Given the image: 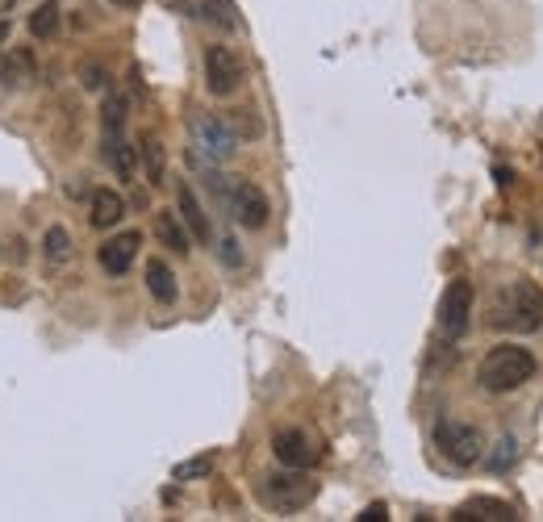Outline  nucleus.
<instances>
[{"label":"nucleus","mask_w":543,"mask_h":522,"mask_svg":"<svg viewBox=\"0 0 543 522\" xmlns=\"http://www.w3.org/2000/svg\"><path fill=\"white\" fill-rule=\"evenodd\" d=\"M13 5H17V0H0V17H5V13H13Z\"/></svg>","instance_id":"nucleus-29"},{"label":"nucleus","mask_w":543,"mask_h":522,"mask_svg":"<svg viewBox=\"0 0 543 522\" xmlns=\"http://www.w3.org/2000/svg\"><path fill=\"white\" fill-rule=\"evenodd\" d=\"M188 134H193V147L205 163H226L234 155V142H239L226 117H214V113H197L188 122Z\"/></svg>","instance_id":"nucleus-6"},{"label":"nucleus","mask_w":543,"mask_h":522,"mask_svg":"<svg viewBox=\"0 0 543 522\" xmlns=\"http://www.w3.org/2000/svg\"><path fill=\"white\" fill-rule=\"evenodd\" d=\"M247 80V63L239 59L234 46H209L205 51V88L214 92V97H230V92H239Z\"/></svg>","instance_id":"nucleus-7"},{"label":"nucleus","mask_w":543,"mask_h":522,"mask_svg":"<svg viewBox=\"0 0 543 522\" xmlns=\"http://www.w3.org/2000/svg\"><path fill=\"white\" fill-rule=\"evenodd\" d=\"M122 218H126L122 193H113V188H97V193H92V205H88V222L97 230H113Z\"/></svg>","instance_id":"nucleus-12"},{"label":"nucleus","mask_w":543,"mask_h":522,"mask_svg":"<svg viewBox=\"0 0 543 522\" xmlns=\"http://www.w3.org/2000/svg\"><path fill=\"white\" fill-rule=\"evenodd\" d=\"M155 234H159V243L168 247L172 255H188V251H193V247H188V243H193V234H188V226L180 222V213H172V209H159L155 213Z\"/></svg>","instance_id":"nucleus-13"},{"label":"nucleus","mask_w":543,"mask_h":522,"mask_svg":"<svg viewBox=\"0 0 543 522\" xmlns=\"http://www.w3.org/2000/svg\"><path fill=\"white\" fill-rule=\"evenodd\" d=\"M59 21H63V9L55 5V0H46V5H38L30 13V34L34 38H55L59 34Z\"/></svg>","instance_id":"nucleus-18"},{"label":"nucleus","mask_w":543,"mask_h":522,"mask_svg":"<svg viewBox=\"0 0 543 522\" xmlns=\"http://www.w3.org/2000/svg\"><path fill=\"white\" fill-rule=\"evenodd\" d=\"M439 335L447 339V343H460L464 339V330H468V322H472V284L468 280H452L443 289V297H439Z\"/></svg>","instance_id":"nucleus-8"},{"label":"nucleus","mask_w":543,"mask_h":522,"mask_svg":"<svg viewBox=\"0 0 543 522\" xmlns=\"http://www.w3.org/2000/svg\"><path fill=\"white\" fill-rule=\"evenodd\" d=\"M42 251H46L51 264H67V259H72V234H67L63 226H51L46 230V239H42Z\"/></svg>","instance_id":"nucleus-20"},{"label":"nucleus","mask_w":543,"mask_h":522,"mask_svg":"<svg viewBox=\"0 0 543 522\" xmlns=\"http://www.w3.org/2000/svg\"><path fill=\"white\" fill-rule=\"evenodd\" d=\"M113 5H126L130 9V5H138V0H113Z\"/></svg>","instance_id":"nucleus-31"},{"label":"nucleus","mask_w":543,"mask_h":522,"mask_svg":"<svg viewBox=\"0 0 543 522\" xmlns=\"http://www.w3.org/2000/svg\"><path fill=\"white\" fill-rule=\"evenodd\" d=\"M255 493H259V502H264L268 510L297 514V510H305L318 497V481L310 477V468H285V464H280L276 472H264V477H259Z\"/></svg>","instance_id":"nucleus-4"},{"label":"nucleus","mask_w":543,"mask_h":522,"mask_svg":"<svg viewBox=\"0 0 543 522\" xmlns=\"http://www.w3.org/2000/svg\"><path fill=\"white\" fill-rule=\"evenodd\" d=\"M5 38H9V21H5V17H0V42H5Z\"/></svg>","instance_id":"nucleus-30"},{"label":"nucleus","mask_w":543,"mask_h":522,"mask_svg":"<svg viewBox=\"0 0 543 522\" xmlns=\"http://www.w3.org/2000/svg\"><path fill=\"white\" fill-rule=\"evenodd\" d=\"M176 209H180V222L188 226V234H193L197 243H214V226H209L205 209H201L197 193H193L188 184H180V188H176Z\"/></svg>","instance_id":"nucleus-11"},{"label":"nucleus","mask_w":543,"mask_h":522,"mask_svg":"<svg viewBox=\"0 0 543 522\" xmlns=\"http://www.w3.org/2000/svg\"><path fill=\"white\" fill-rule=\"evenodd\" d=\"M389 518V510H385V502H372L364 514H360V522H385Z\"/></svg>","instance_id":"nucleus-27"},{"label":"nucleus","mask_w":543,"mask_h":522,"mask_svg":"<svg viewBox=\"0 0 543 522\" xmlns=\"http://www.w3.org/2000/svg\"><path fill=\"white\" fill-rule=\"evenodd\" d=\"M205 184L214 188L218 205H222L243 230H264V226H268L272 205H268V197H264V188H259V184H251L247 176H218V172H209Z\"/></svg>","instance_id":"nucleus-3"},{"label":"nucleus","mask_w":543,"mask_h":522,"mask_svg":"<svg viewBox=\"0 0 543 522\" xmlns=\"http://www.w3.org/2000/svg\"><path fill=\"white\" fill-rule=\"evenodd\" d=\"M205 17L214 21V26H222V30H239L243 21L234 17V0H205Z\"/></svg>","instance_id":"nucleus-24"},{"label":"nucleus","mask_w":543,"mask_h":522,"mask_svg":"<svg viewBox=\"0 0 543 522\" xmlns=\"http://www.w3.org/2000/svg\"><path fill=\"white\" fill-rule=\"evenodd\" d=\"M101 130H105V138H113V134H122L126 130V97H105V105H101Z\"/></svg>","instance_id":"nucleus-19"},{"label":"nucleus","mask_w":543,"mask_h":522,"mask_svg":"<svg viewBox=\"0 0 543 522\" xmlns=\"http://www.w3.org/2000/svg\"><path fill=\"white\" fill-rule=\"evenodd\" d=\"M218 255H222V264H230V268L243 264V251H239V243H234V239H222V243H218Z\"/></svg>","instance_id":"nucleus-25"},{"label":"nucleus","mask_w":543,"mask_h":522,"mask_svg":"<svg viewBox=\"0 0 543 522\" xmlns=\"http://www.w3.org/2000/svg\"><path fill=\"white\" fill-rule=\"evenodd\" d=\"M535 355L527 347H518V343H502V347H489L481 355V364H477V385L485 393H514V389H523L527 381H535Z\"/></svg>","instance_id":"nucleus-2"},{"label":"nucleus","mask_w":543,"mask_h":522,"mask_svg":"<svg viewBox=\"0 0 543 522\" xmlns=\"http://www.w3.org/2000/svg\"><path fill=\"white\" fill-rule=\"evenodd\" d=\"M226 122H230V130H234V138H259V117H255V109H230L226 113Z\"/></svg>","instance_id":"nucleus-23"},{"label":"nucleus","mask_w":543,"mask_h":522,"mask_svg":"<svg viewBox=\"0 0 543 522\" xmlns=\"http://www.w3.org/2000/svg\"><path fill=\"white\" fill-rule=\"evenodd\" d=\"M138 155H143V168H147V180H151V184H163V142L147 134L143 142H138Z\"/></svg>","instance_id":"nucleus-21"},{"label":"nucleus","mask_w":543,"mask_h":522,"mask_svg":"<svg viewBox=\"0 0 543 522\" xmlns=\"http://www.w3.org/2000/svg\"><path fill=\"white\" fill-rule=\"evenodd\" d=\"M147 293L159 301V305H172L180 297V284H176V272L163 264V259H151L147 264Z\"/></svg>","instance_id":"nucleus-15"},{"label":"nucleus","mask_w":543,"mask_h":522,"mask_svg":"<svg viewBox=\"0 0 543 522\" xmlns=\"http://www.w3.org/2000/svg\"><path fill=\"white\" fill-rule=\"evenodd\" d=\"M105 159H109V168L122 176V180H130L134 176V147L126 142V134H113V138H105Z\"/></svg>","instance_id":"nucleus-16"},{"label":"nucleus","mask_w":543,"mask_h":522,"mask_svg":"<svg viewBox=\"0 0 543 522\" xmlns=\"http://www.w3.org/2000/svg\"><path fill=\"white\" fill-rule=\"evenodd\" d=\"M485 322L493 330H506V335H535L543 326V289L535 280H506L489 297Z\"/></svg>","instance_id":"nucleus-1"},{"label":"nucleus","mask_w":543,"mask_h":522,"mask_svg":"<svg viewBox=\"0 0 543 522\" xmlns=\"http://www.w3.org/2000/svg\"><path fill=\"white\" fill-rule=\"evenodd\" d=\"M84 88H105V71L101 67H84Z\"/></svg>","instance_id":"nucleus-26"},{"label":"nucleus","mask_w":543,"mask_h":522,"mask_svg":"<svg viewBox=\"0 0 543 522\" xmlns=\"http://www.w3.org/2000/svg\"><path fill=\"white\" fill-rule=\"evenodd\" d=\"M431 439L439 447V456L447 464H456V468H472V464L485 460V435H481V426H472L464 418H439Z\"/></svg>","instance_id":"nucleus-5"},{"label":"nucleus","mask_w":543,"mask_h":522,"mask_svg":"<svg viewBox=\"0 0 543 522\" xmlns=\"http://www.w3.org/2000/svg\"><path fill=\"white\" fill-rule=\"evenodd\" d=\"M34 80L30 51H0V88H26Z\"/></svg>","instance_id":"nucleus-14"},{"label":"nucleus","mask_w":543,"mask_h":522,"mask_svg":"<svg viewBox=\"0 0 543 522\" xmlns=\"http://www.w3.org/2000/svg\"><path fill=\"white\" fill-rule=\"evenodd\" d=\"M138 247H143V234H138V230H122V234H113L109 243H101L97 259H101V268L109 276H126L134 268V259H138Z\"/></svg>","instance_id":"nucleus-10"},{"label":"nucleus","mask_w":543,"mask_h":522,"mask_svg":"<svg viewBox=\"0 0 543 522\" xmlns=\"http://www.w3.org/2000/svg\"><path fill=\"white\" fill-rule=\"evenodd\" d=\"M272 452L285 468H314L322 460V447L310 431H301V426H280L272 435Z\"/></svg>","instance_id":"nucleus-9"},{"label":"nucleus","mask_w":543,"mask_h":522,"mask_svg":"<svg viewBox=\"0 0 543 522\" xmlns=\"http://www.w3.org/2000/svg\"><path fill=\"white\" fill-rule=\"evenodd\" d=\"M214 468H218V456L209 452V456H197V460L176 464V468H172V481H201V477H209Z\"/></svg>","instance_id":"nucleus-22"},{"label":"nucleus","mask_w":543,"mask_h":522,"mask_svg":"<svg viewBox=\"0 0 543 522\" xmlns=\"http://www.w3.org/2000/svg\"><path fill=\"white\" fill-rule=\"evenodd\" d=\"M510 460H514V439H502V456H498V460H489V464H493V468H506Z\"/></svg>","instance_id":"nucleus-28"},{"label":"nucleus","mask_w":543,"mask_h":522,"mask_svg":"<svg viewBox=\"0 0 543 522\" xmlns=\"http://www.w3.org/2000/svg\"><path fill=\"white\" fill-rule=\"evenodd\" d=\"M456 518H498V522H514L518 510H514L510 502H489V497H472V502H468Z\"/></svg>","instance_id":"nucleus-17"}]
</instances>
